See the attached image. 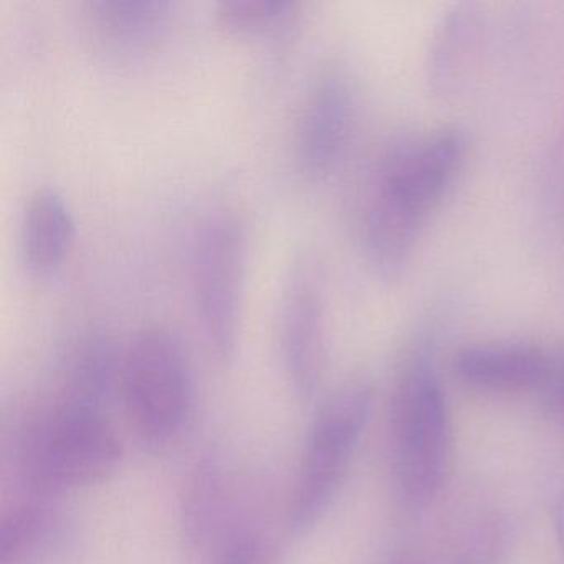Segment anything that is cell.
Returning a JSON list of instances; mask_svg holds the SVG:
<instances>
[{
	"label": "cell",
	"mask_w": 564,
	"mask_h": 564,
	"mask_svg": "<svg viewBox=\"0 0 564 564\" xmlns=\"http://www.w3.org/2000/svg\"><path fill=\"white\" fill-rule=\"evenodd\" d=\"M467 154V131L458 127L401 138L382 151L359 224L362 256L376 279H401Z\"/></svg>",
	"instance_id": "1"
},
{
	"label": "cell",
	"mask_w": 564,
	"mask_h": 564,
	"mask_svg": "<svg viewBox=\"0 0 564 564\" xmlns=\"http://www.w3.org/2000/svg\"><path fill=\"white\" fill-rule=\"evenodd\" d=\"M394 474L412 507L435 500L451 471L454 432L447 394L427 352L408 359L391 405Z\"/></svg>",
	"instance_id": "2"
},
{
	"label": "cell",
	"mask_w": 564,
	"mask_h": 564,
	"mask_svg": "<svg viewBox=\"0 0 564 564\" xmlns=\"http://www.w3.org/2000/svg\"><path fill=\"white\" fill-rule=\"evenodd\" d=\"M118 379L138 438L150 448L173 444L194 399L193 369L180 336L166 326L140 329L128 343Z\"/></svg>",
	"instance_id": "3"
},
{
	"label": "cell",
	"mask_w": 564,
	"mask_h": 564,
	"mask_svg": "<svg viewBox=\"0 0 564 564\" xmlns=\"http://www.w3.org/2000/svg\"><path fill=\"white\" fill-rule=\"evenodd\" d=\"M247 262L249 237L237 214L220 210L197 226L187 259L191 302L207 346L223 361L239 343Z\"/></svg>",
	"instance_id": "4"
},
{
	"label": "cell",
	"mask_w": 564,
	"mask_h": 564,
	"mask_svg": "<svg viewBox=\"0 0 564 564\" xmlns=\"http://www.w3.org/2000/svg\"><path fill=\"white\" fill-rule=\"evenodd\" d=\"M123 458L120 438L104 411L58 402L25 435L22 467L42 491L90 487L108 480Z\"/></svg>",
	"instance_id": "5"
},
{
	"label": "cell",
	"mask_w": 564,
	"mask_h": 564,
	"mask_svg": "<svg viewBox=\"0 0 564 564\" xmlns=\"http://www.w3.org/2000/svg\"><path fill=\"white\" fill-rule=\"evenodd\" d=\"M372 401L371 386L355 381L319 405L306 435L290 505L293 533L312 530L332 507L365 434Z\"/></svg>",
	"instance_id": "6"
},
{
	"label": "cell",
	"mask_w": 564,
	"mask_h": 564,
	"mask_svg": "<svg viewBox=\"0 0 564 564\" xmlns=\"http://www.w3.org/2000/svg\"><path fill=\"white\" fill-rule=\"evenodd\" d=\"M283 369L302 399L315 394L325 361L326 296L319 263L312 253L293 260L279 302Z\"/></svg>",
	"instance_id": "7"
},
{
	"label": "cell",
	"mask_w": 564,
	"mask_h": 564,
	"mask_svg": "<svg viewBox=\"0 0 564 564\" xmlns=\"http://www.w3.org/2000/svg\"><path fill=\"white\" fill-rule=\"evenodd\" d=\"M356 118L351 78L341 68L323 72L306 94L296 121L295 161L310 180L328 176L346 153Z\"/></svg>",
	"instance_id": "8"
},
{
	"label": "cell",
	"mask_w": 564,
	"mask_h": 564,
	"mask_svg": "<svg viewBox=\"0 0 564 564\" xmlns=\"http://www.w3.org/2000/svg\"><path fill=\"white\" fill-rule=\"evenodd\" d=\"M452 368L471 388L521 394L546 388L556 361L543 349L523 343H478L458 349Z\"/></svg>",
	"instance_id": "9"
},
{
	"label": "cell",
	"mask_w": 564,
	"mask_h": 564,
	"mask_svg": "<svg viewBox=\"0 0 564 564\" xmlns=\"http://www.w3.org/2000/svg\"><path fill=\"white\" fill-rule=\"evenodd\" d=\"M484 8L460 2L444 12L435 24L425 52V84L438 98L457 95L480 57L485 39Z\"/></svg>",
	"instance_id": "10"
},
{
	"label": "cell",
	"mask_w": 564,
	"mask_h": 564,
	"mask_svg": "<svg viewBox=\"0 0 564 564\" xmlns=\"http://www.w3.org/2000/svg\"><path fill=\"white\" fill-rule=\"evenodd\" d=\"M75 237V220L65 197L52 187L29 196L19 224V256L25 275L45 282L64 267Z\"/></svg>",
	"instance_id": "11"
},
{
	"label": "cell",
	"mask_w": 564,
	"mask_h": 564,
	"mask_svg": "<svg viewBox=\"0 0 564 564\" xmlns=\"http://www.w3.org/2000/svg\"><path fill=\"white\" fill-rule=\"evenodd\" d=\"M174 4L166 0H95L87 21L107 54L134 57L151 51L170 29Z\"/></svg>",
	"instance_id": "12"
},
{
	"label": "cell",
	"mask_w": 564,
	"mask_h": 564,
	"mask_svg": "<svg viewBox=\"0 0 564 564\" xmlns=\"http://www.w3.org/2000/svg\"><path fill=\"white\" fill-rule=\"evenodd\" d=\"M295 4L289 0H220L216 21L224 31L240 37H267L292 21Z\"/></svg>",
	"instance_id": "13"
},
{
	"label": "cell",
	"mask_w": 564,
	"mask_h": 564,
	"mask_svg": "<svg viewBox=\"0 0 564 564\" xmlns=\"http://www.w3.org/2000/svg\"><path fill=\"white\" fill-rule=\"evenodd\" d=\"M47 511L22 507L2 518L0 564H24L37 553L48 533Z\"/></svg>",
	"instance_id": "14"
},
{
	"label": "cell",
	"mask_w": 564,
	"mask_h": 564,
	"mask_svg": "<svg viewBox=\"0 0 564 564\" xmlns=\"http://www.w3.org/2000/svg\"><path fill=\"white\" fill-rule=\"evenodd\" d=\"M220 507V475L217 464L210 458H204L194 474L187 490L186 505H184V524L187 534L194 541L209 538L210 530L216 524Z\"/></svg>",
	"instance_id": "15"
},
{
	"label": "cell",
	"mask_w": 564,
	"mask_h": 564,
	"mask_svg": "<svg viewBox=\"0 0 564 564\" xmlns=\"http://www.w3.org/2000/svg\"><path fill=\"white\" fill-rule=\"evenodd\" d=\"M220 564H263L262 547L252 536L243 534L229 544Z\"/></svg>",
	"instance_id": "16"
},
{
	"label": "cell",
	"mask_w": 564,
	"mask_h": 564,
	"mask_svg": "<svg viewBox=\"0 0 564 564\" xmlns=\"http://www.w3.org/2000/svg\"><path fill=\"white\" fill-rule=\"evenodd\" d=\"M546 388H551V399H553L554 408L564 419V362H556L553 378H551Z\"/></svg>",
	"instance_id": "17"
},
{
	"label": "cell",
	"mask_w": 564,
	"mask_h": 564,
	"mask_svg": "<svg viewBox=\"0 0 564 564\" xmlns=\"http://www.w3.org/2000/svg\"><path fill=\"white\" fill-rule=\"evenodd\" d=\"M557 540H560L561 550L564 553V510L561 511L556 520Z\"/></svg>",
	"instance_id": "18"
}]
</instances>
